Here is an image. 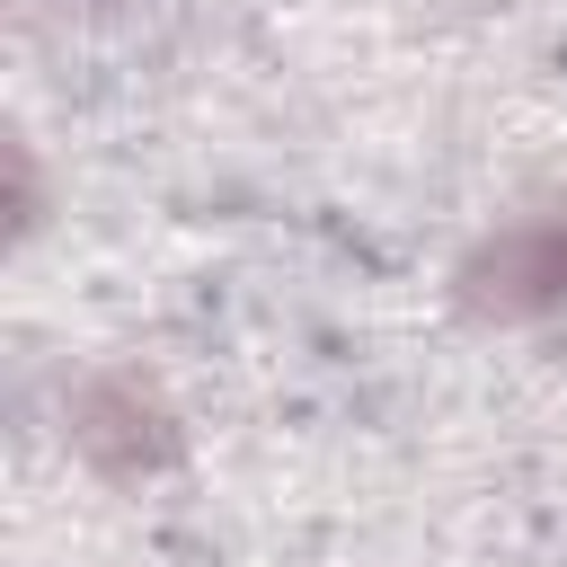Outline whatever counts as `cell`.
Segmentation results:
<instances>
[{
  "label": "cell",
  "mask_w": 567,
  "mask_h": 567,
  "mask_svg": "<svg viewBox=\"0 0 567 567\" xmlns=\"http://www.w3.org/2000/svg\"><path fill=\"white\" fill-rule=\"evenodd\" d=\"M461 301L478 319H549L567 310V204H540L505 230H487L461 266Z\"/></svg>",
  "instance_id": "cell-1"
},
{
  "label": "cell",
  "mask_w": 567,
  "mask_h": 567,
  "mask_svg": "<svg viewBox=\"0 0 567 567\" xmlns=\"http://www.w3.org/2000/svg\"><path fill=\"white\" fill-rule=\"evenodd\" d=\"M71 443L106 478H151L177 461V416L142 372H89L71 390Z\"/></svg>",
  "instance_id": "cell-2"
}]
</instances>
